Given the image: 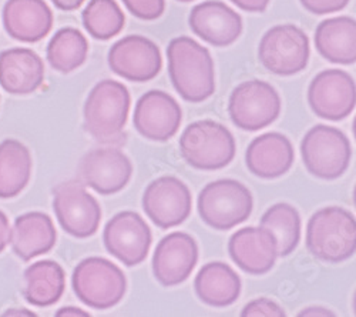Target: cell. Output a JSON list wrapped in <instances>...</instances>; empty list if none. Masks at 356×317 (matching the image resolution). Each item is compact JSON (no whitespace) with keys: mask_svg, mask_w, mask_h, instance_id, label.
Instances as JSON below:
<instances>
[{"mask_svg":"<svg viewBox=\"0 0 356 317\" xmlns=\"http://www.w3.org/2000/svg\"><path fill=\"white\" fill-rule=\"evenodd\" d=\"M168 75L186 102L201 103L216 92V69L210 50L188 36L175 38L167 47Z\"/></svg>","mask_w":356,"mask_h":317,"instance_id":"1","label":"cell"},{"mask_svg":"<svg viewBox=\"0 0 356 317\" xmlns=\"http://www.w3.org/2000/svg\"><path fill=\"white\" fill-rule=\"evenodd\" d=\"M131 98L120 82L106 79L88 93L84 105V129L102 145H122Z\"/></svg>","mask_w":356,"mask_h":317,"instance_id":"2","label":"cell"},{"mask_svg":"<svg viewBox=\"0 0 356 317\" xmlns=\"http://www.w3.org/2000/svg\"><path fill=\"white\" fill-rule=\"evenodd\" d=\"M307 247L322 262L348 261L356 250L355 216L338 206L315 212L307 226Z\"/></svg>","mask_w":356,"mask_h":317,"instance_id":"3","label":"cell"},{"mask_svg":"<svg viewBox=\"0 0 356 317\" xmlns=\"http://www.w3.org/2000/svg\"><path fill=\"white\" fill-rule=\"evenodd\" d=\"M77 299L96 310H107L120 303L127 291L123 270L104 257H87L72 276Z\"/></svg>","mask_w":356,"mask_h":317,"instance_id":"4","label":"cell"},{"mask_svg":"<svg viewBox=\"0 0 356 317\" xmlns=\"http://www.w3.org/2000/svg\"><path fill=\"white\" fill-rule=\"evenodd\" d=\"M235 139L218 122L198 121L186 127L180 137L183 159L198 170H220L235 157Z\"/></svg>","mask_w":356,"mask_h":317,"instance_id":"5","label":"cell"},{"mask_svg":"<svg viewBox=\"0 0 356 317\" xmlns=\"http://www.w3.org/2000/svg\"><path fill=\"white\" fill-rule=\"evenodd\" d=\"M252 194L243 183L220 179L207 185L198 196V213L204 223L216 230H231L252 213Z\"/></svg>","mask_w":356,"mask_h":317,"instance_id":"6","label":"cell"},{"mask_svg":"<svg viewBox=\"0 0 356 317\" xmlns=\"http://www.w3.org/2000/svg\"><path fill=\"white\" fill-rule=\"evenodd\" d=\"M301 156L311 175L323 180H335L349 167L350 141L337 127L316 125L301 141Z\"/></svg>","mask_w":356,"mask_h":317,"instance_id":"7","label":"cell"},{"mask_svg":"<svg viewBox=\"0 0 356 317\" xmlns=\"http://www.w3.org/2000/svg\"><path fill=\"white\" fill-rule=\"evenodd\" d=\"M309 39L301 27L278 24L266 32L258 47L261 65L278 76L302 72L309 61Z\"/></svg>","mask_w":356,"mask_h":317,"instance_id":"8","label":"cell"},{"mask_svg":"<svg viewBox=\"0 0 356 317\" xmlns=\"http://www.w3.org/2000/svg\"><path fill=\"white\" fill-rule=\"evenodd\" d=\"M232 123L247 132L273 125L281 114V98L274 86L264 80H248L236 86L228 102Z\"/></svg>","mask_w":356,"mask_h":317,"instance_id":"9","label":"cell"},{"mask_svg":"<svg viewBox=\"0 0 356 317\" xmlns=\"http://www.w3.org/2000/svg\"><path fill=\"white\" fill-rule=\"evenodd\" d=\"M53 209L62 229L73 238L87 239L99 230L102 208L77 180L63 182L54 187Z\"/></svg>","mask_w":356,"mask_h":317,"instance_id":"10","label":"cell"},{"mask_svg":"<svg viewBox=\"0 0 356 317\" xmlns=\"http://www.w3.org/2000/svg\"><path fill=\"white\" fill-rule=\"evenodd\" d=\"M107 252L123 265L133 268L145 261L153 236L145 220L136 212H120L111 217L103 232Z\"/></svg>","mask_w":356,"mask_h":317,"instance_id":"11","label":"cell"},{"mask_svg":"<svg viewBox=\"0 0 356 317\" xmlns=\"http://www.w3.org/2000/svg\"><path fill=\"white\" fill-rule=\"evenodd\" d=\"M141 203L148 219L165 230L188 219L193 197L183 180L174 176H163L147 186Z\"/></svg>","mask_w":356,"mask_h":317,"instance_id":"12","label":"cell"},{"mask_svg":"<svg viewBox=\"0 0 356 317\" xmlns=\"http://www.w3.org/2000/svg\"><path fill=\"white\" fill-rule=\"evenodd\" d=\"M308 103L321 119L338 122L348 118L356 103L353 77L339 69L318 73L309 84Z\"/></svg>","mask_w":356,"mask_h":317,"instance_id":"13","label":"cell"},{"mask_svg":"<svg viewBox=\"0 0 356 317\" xmlns=\"http://www.w3.org/2000/svg\"><path fill=\"white\" fill-rule=\"evenodd\" d=\"M131 175L133 164L130 159L122 150L113 148L87 152L77 167L80 183L103 196L123 190Z\"/></svg>","mask_w":356,"mask_h":317,"instance_id":"14","label":"cell"},{"mask_svg":"<svg viewBox=\"0 0 356 317\" xmlns=\"http://www.w3.org/2000/svg\"><path fill=\"white\" fill-rule=\"evenodd\" d=\"M107 61L113 73L138 83L153 80L163 68L159 46L140 35H130L115 42L108 50Z\"/></svg>","mask_w":356,"mask_h":317,"instance_id":"15","label":"cell"},{"mask_svg":"<svg viewBox=\"0 0 356 317\" xmlns=\"http://www.w3.org/2000/svg\"><path fill=\"white\" fill-rule=\"evenodd\" d=\"M183 111L177 100L163 91H150L143 95L134 109L136 130L153 141H167L180 129Z\"/></svg>","mask_w":356,"mask_h":317,"instance_id":"16","label":"cell"},{"mask_svg":"<svg viewBox=\"0 0 356 317\" xmlns=\"http://www.w3.org/2000/svg\"><path fill=\"white\" fill-rule=\"evenodd\" d=\"M198 262V246L188 233L174 232L163 238L153 256V273L164 287L184 283Z\"/></svg>","mask_w":356,"mask_h":317,"instance_id":"17","label":"cell"},{"mask_svg":"<svg viewBox=\"0 0 356 317\" xmlns=\"http://www.w3.org/2000/svg\"><path fill=\"white\" fill-rule=\"evenodd\" d=\"M188 24L198 38L214 47H227L243 33V17L220 0H207L194 6Z\"/></svg>","mask_w":356,"mask_h":317,"instance_id":"18","label":"cell"},{"mask_svg":"<svg viewBox=\"0 0 356 317\" xmlns=\"http://www.w3.org/2000/svg\"><path fill=\"white\" fill-rule=\"evenodd\" d=\"M228 253L243 272L262 276L268 273L277 262V240L266 229L244 227L229 238Z\"/></svg>","mask_w":356,"mask_h":317,"instance_id":"19","label":"cell"},{"mask_svg":"<svg viewBox=\"0 0 356 317\" xmlns=\"http://www.w3.org/2000/svg\"><path fill=\"white\" fill-rule=\"evenodd\" d=\"M6 33L19 42L36 43L53 27V12L44 0H8L2 12Z\"/></svg>","mask_w":356,"mask_h":317,"instance_id":"20","label":"cell"},{"mask_svg":"<svg viewBox=\"0 0 356 317\" xmlns=\"http://www.w3.org/2000/svg\"><path fill=\"white\" fill-rule=\"evenodd\" d=\"M44 82L42 57L32 49L12 47L0 53V86L13 96L35 93Z\"/></svg>","mask_w":356,"mask_h":317,"instance_id":"21","label":"cell"},{"mask_svg":"<svg viewBox=\"0 0 356 317\" xmlns=\"http://www.w3.org/2000/svg\"><path fill=\"white\" fill-rule=\"evenodd\" d=\"M295 160L291 140L278 132L255 137L247 149L245 163L252 175L261 179H277L289 171Z\"/></svg>","mask_w":356,"mask_h":317,"instance_id":"22","label":"cell"},{"mask_svg":"<svg viewBox=\"0 0 356 317\" xmlns=\"http://www.w3.org/2000/svg\"><path fill=\"white\" fill-rule=\"evenodd\" d=\"M57 239L53 220L43 212H29L15 220L10 243L15 254L23 262L49 253Z\"/></svg>","mask_w":356,"mask_h":317,"instance_id":"23","label":"cell"},{"mask_svg":"<svg viewBox=\"0 0 356 317\" xmlns=\"http://www.w3.org/2000/svg\"><path fill=\"white\" fill-rule=\"evenodd\" d=\"M315 47L326 61L337 65L356 62V22L338 16L321 22L315 31Z\"/></svg>","mask_w":356,"mask_h":317,"instance_id":"24","label":"cell"},{"mask_svg":"<svg viewBox=\"0 0 356 317\" xmlns=\"http://www.w3.org/2000/svg\"><path fill=\"white\" fill-rule=\"evenodd\" d=\"M195 293L201 302L213 307H227L241 295V279L222 262L204 265L194 280Z\"/></svg>","mask_w":356,"mask_h":317,"instance_id":"25","label":"cell"},{"mask_svg":"<svg viewBox=\"0 0 356 317\" xmlns=\"http://www.w3.org/2000/svg\"><path fill=\"white\" fill-rule=\"evenodd\" d=\"M66 289V273L53 261H40L24 272L23 297L36 307H49L62 299Z\"/></svg>","mask_w":356,"mask_h":317,"instance_id":"26","label":"cell"},{"mask_svg":"<svg viewBox=\"0 0 356 317\" xmlns=\"http://www.w3.org/2000/svg\"><path fill=\"white\" fill-rule=\"evenodd\" d=\"M32 155L16 139L0 143V199L19 196L32 178Z\"/></svg>","mask_w":356,"mask_h":317,"instance_id":"27","label":"cell"},{"mask_svg":"<svg viewBox=\"0 0 356 317\" xmlns=\"http://www.w3.org/2000/svg\"><path fill=\"white\" fill-rule=\"evenodd\" d=\"M87 54L88 42L74 27H63L57 31L46 50L49 65L60 73H70L80 68L86 62Z\"/></svg>","mask_w":356,"mask_h":317,"instance_id":"28","label":"cell"},{"mask_svg":"<svg viewBox=\"0 0 356 317\" xmlns=\"http://www.w3.org/2000/svg\"><path fill=\"white\" fill-rule=\"evenodd\" d=\"M261 227L273 233L277 240L278 256H289L301 240V217L288 203H277L261 217Z\"/></svg>","mask_w":356,"mask_h":317,"instance_id":"29","label":"cell"},{"mask_svg":"<svg viewBox=\"0 0 356 317\" xmlns=\"http://www.w3.org/2000/svg\"><path fill=\"white\" fill-rule=\"evenodd\" d=\"M83 26L92 38L110 40L123 31L124 13L115 0H90L81 13Z\"/></svg>","mask_w":356,"mask_h":317,"instance_id":"30","label":"cell"},{"mask_svg":"<svg viewBox=\"0 0 356 317\" xmlns=\"http://www.w3.org/2000/svg\"><path fill=\"white\" fill-rule=\"evenodd\" d=\"M123 3L141 20H156L165 10V0H123Z\"/></svg>","mask_w":356,"mask_h":317,"instance_id":"31","label":"cell"},{"mask_svg":"<svg viewBox=\"0 0 356 317\" xmlns=\"http://www.w3.org/2000/svg\"><path fill=\"white\" fill-rule=\"evenodd\" d=\"M243 317H284L285 311L280 304L270 299H255L250 302L241 311Z\"/></svg>","mask_w":356,"mask_h":317,"instance_id":"32","label":"cell"},{"mask_svg":"<svg viewBox=\"0 0 356 317\" xmlns=\"http://www.w3.org/2000/svg\"><path fill=\"white\" fill-rule=\"evenodd\" d=\"M300 2L314 15H328L345 9L350 0H300Z\"/></svg>","mask_w":356,"mask_h":317,"instance_id":"33","label":"cell"},{"mask_svg":"<svg viewBox=\"0 0 356 317\" xmlns=\"http://www.w3.org/2000/svg\"><path fill=\"white\" fill-rule=\"evenodd\" d=\"M240 9L251 13H262L268 8L271 0H231Z\"/></svg>","mask_w":356,"mask_h":317,"instance_id":"34","label":"cell"},{"mask_svg":"<svg viewBox=\"0 0 356 317\" xmlns=\"http://www.w3.org/2000/svg\"><path fill=\"white\" fill-rule=\"evenodd\" d=\"M10 224L8 216L0 210V253H2L10 243Z\"/></svg>","mask_w":356,"mask_h":317,"instance_id":"35","label":"cell"},{"mask_svg":"<svg viewBox=\"0 0 356 317\" xmlns=\"http://www.w3.org/2000/svg\"><path fill=\"white\" fill-rule=\"evenodd\" d=\"M51 2L57 9L72 12V10L79 9L86 2V0H51Z\"/></svg>","mask_w":356,"mask_h":317,"instance_id":"36","label":"cell"},{"mask_svg":"<svg viewBox=\"0 0 356 317\" xmlns=\"http://www.w3.org/2000/svg\"><path fill=\"white\" fill-rule=\"evenodd\" d=\"M57 317H62V316H73V317H90V313H87L81 309L77 307H63V309H58L56 311Z\"/></svg>","mask_w":356,"mask_h":317,"instance_id":"37","label":"cell"},{"mask_svg":"<svg viewBox=\"0 0 356 317\" xmlns=\"http://www.w3.org/2000/svg\"><path fill=\"white\" fill-rule=\"evenodd\" d=\"M300 316H335V313L325 307H308L302 310Z\"/></svg>","mask_w":356,"mask_h":317,"instance_id":"38","label":"cell"},{"mask_svg":"<svg viewBox=\"0 0 356 317\" xmlns=\"http://www.w3.org/2000/svg\"><path fill=\"white\" fill-rule=\"evenodd\" d=\"M19 314L36 316V314H35V313H32V311H26V309H22L20 311H19V310H16V309H12V310H9V311H6V313H5V316H19Z\"/></svg>","mask_w":356,"mask_h":317,"instance_id":"39","label":"cell"},{"mask_svg":"<svg viewBox=\"0 0 356 317\" xmlns=\"http://www.w3.org/2000/svg\"><path fill=\"white\" fill-rule=\"evenodd\" d=\"M178 2H183V3H188V2H194V0H178Z\"/></svg>","mask_w":356,"mask_h":317,"instance_id":"40","label":"cell"}]
</instances>
